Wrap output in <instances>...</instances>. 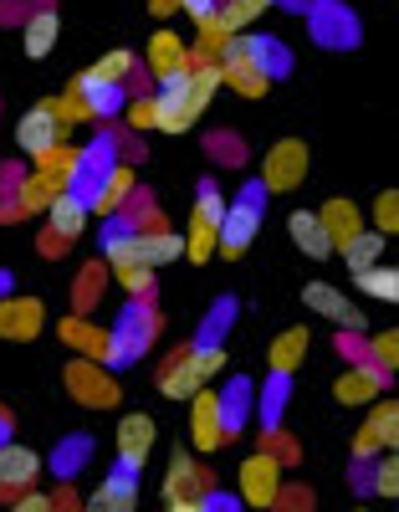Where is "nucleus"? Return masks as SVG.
<instances>
[{
	"label": "nucleus",
	"instance_id": "nucleus-1",
	"mask_svg": "<svg viewBox=\"0 0 399 512\" xmlns=\"http://www.w3.org/2000/svg\"><path fill=\"white\" fill-rule=\"evenodd\" d=\"M215 93H220L215 62H195L185 72L164 77L154 88V128H159V134H190V128L205 118Z\"/></svg>",
	"mask_w": 399,
	"mask_h": 512
},
{
	"label": "nucleus",
	"instance_id": "nucleus-2",
	"mask_svg": "<svg viewBox=\"0 0 399 512\" xmlns=\"http://www.w3.org/2000/svg\"><path fill=\"white\" fill-rule=\"evenodd\" d=\"M164 507L169 512H215V507H236V497H220L215 477L205 472V461L195 451H174L164 466Z\"/></svg>",
	"mask_w": 399,
	"mask_h": 512
},
{
	"label": "nucleus",
	"instance_id": "nucleus-3",
	"mask_svg": "<svg viewBox=\"0 0 399 512\" xmlns=\"http://www.w3.org/2000/svg\"><path fill=\"white\" fill-rule=\"evenodd\" d=\"M266 221V190L261 185H246L236 200H226V210H220V231H215V256L220 262H241L246 246L256 241Z\"/></svg>",
	"mask_w": 399,
	"mask_h": 512
},
{
	"label": "nucleus",
	"instance_id": "nucleus-4",
	"mask_svg": "<svg viewBox=\"0 0 399 512\" xmlns=\"http://www.w3.org/2000/svg\"><path fill=\"white\" fill-rule=\"evenodd\" d=\"M62 384H67V395H72L77 405H87V410H118V405H123L118 374H113L108 364H98V359L72 354V359L62 364Z\"/></svg>",
	"mask_w": 399,
	"mask_h": 512
},
{
	"label": "nucleus",
	"instance_id": "nucleus-5",
	"mask_svg": "<svg viewBox=\"0 0 399 512\" xmlns=\"http://www.w3.org/2000/svg\"><path fill=\"white\" fill-rule=\"evenodd\" d=\"M220 210H226V195H220L215 180L195 185V205H190V226H185V256L195 267L215 262V231H220Z\"/></svg>",
	"mask_w": 399,
	"mask_h": 512
},
{
	"label": "nucleus",
	"instance_id": "nucleus-6",
	"mask_svg": "<svg viewBox=\"0 0 399 512\" xmlns=\"http://www.w3.org/2000/svg\"><path fill=\"white\" fill-rule=\"evenodd\" d=\"M77 190H82L87 210H93L98 221H113V216H123V210H128L133 190H139V175H133V164H128V159H113V164L103 169V175L82 180Z\"/></svg>",
	"mask_w": 399,
	"mask_h": 512
},
{
	"label": "nucleus",
	"instance_id": "nucleus-7",
	"mask_svg": "<svg viewBox=\"0 0 399 512\" xmlns=\"http://www.w3.org/2000/svg\"><path fill=\"white\" fill-rule=\"evenodd\" d=\"M307 169H313V154H307L302 139H277L272 149L261 154V190L266 195H292L302 180H307Z\"/></svg>",
	"mask_w": 399,
	"mask_h": 512
},
{
	"label": "nucleus",
	"instance_id": "nucleus-8",
	"mask_svg": "<svg viewBox=\"0 0 399 512\" xmlns=\"http://www.w3.org/2000/svg\"><path fill=\"white\" fill-rule=\"evenodd\" d=\"M67 134H72V123L57 113V103H52V98L31 103V108L16 118V149H21L26 159L47 154L52 144H67Z\"/></svg>",
	"mask_w": 399,
	"mask_h": 512
},
{
	"label": "nucleus",
	"instance_id": "nucleus-9",
	"mask_svg": "<svg viewBox=\"0 0 399 512\" xmlns=\"http://www.w3.org/2000/svg\"><path fill=\"white\" fill-rule=\"evenodd\" d=\"M282 472L287 466L272 456V451H251V456H241V466H236V502H246V507H272L277 502V492H282Z\"/></svg>",
	"mask_w": 399,
	"mask_h": 512
},
{
	"label": "nucleus",
	"instance_id": "nucleus-10",
	"mask_svg": "<svg viewBox=\"0 0 399 512\" xmlns=\"http://www.w3.org/2000/svg\"><path fill=\"white\" fill-rule=\"evenodd\" d=\"M302 308L328 318L343 333H369V318L359 313V303H353L343 287H333V282H302Z\"/></svg>",
	"mask_w": 399,
	"mask_h": 512
},
{
	"label": "nucleus",
	"instance_id": "nucleus-11",
	"mask_svg": "<svg viewBox=\"0 0 399 512\" xmlns=\"http://www.w3.org/2000/svg\"><path fill=\"white\" fill-rule=\"evenodd\" d=\"M185 405H190V451L195 456H220V446H231L226 420H220V395L210 390V384H200Z\"/></svg>",
	"mask_w": 399,
	"mask_h": 512
},
{
	"label": "nucleus",
	"instance_id": "nucleus-12",
	"mask_svg": "<svg viewBox=\"0 0 399 512\" xmlns=\"http://www.w3.org/2000/svg\"><path fill=\"white\" fill-rule=\"evenodd\" d=\"M369 420L359 425V436H353V461H374L379 451H399V405L394 400H369L364 405Z\"/></svg>",
	"mask_w": 399,
	"mask_h": 512
},
{
	"label": "nucleus",
	"instance_id": "nucleus-13",
	"mask_svg": "<svg viewBox=\"0 0 399 512\" xmlns=\"http://www.w3.org/2000/svg\"><path fill=\"white\" fill-rule=\"evenodd\" d=\"M57 333H62V344H67L72 354H82V359H98V364L118 369L113 328H103L93 313H72V318H62V323H57Z\"/></svg>",
	"mask_w": 399,
	"mask_h": 512
},
{
	"label": "nucleus",
	"instance_id": "nucleus-14",
	"mask_svg": "<svg viewBox=\"0 0 399 512\" xmlns=\"http://www.w3.org/2000/svg\"><path fill=\"white\" fill-rule=\"evenodd\" d=\"M154 338H159V313H154V303H128V308H123V318L113 323L118 369H123L128 359L149 354V349H154Z\"/></svg>",
	"mask_w": 399,
	"mask_h": 512
},
{
	"label": "nucleus",
	"instance_id": "nucleus-15",
	"mask_svg": "<svg viewBox=\"0 0 399 512\" xmlns=\"http://www.w3.org/2000/svg\"><path fill=\"white\" fill-rule=\"evenodd\" d=\"M154 441H159L154 415L128 410V415L118 420V436H113V446H118V461H113V466H123V472H144L149 456H154Z\"/></svg>",
	"mask_w": 399,
	"mask_h": 512
},
{
	"label": "nucleus",
	"instance_id": "nucleus-16",
	"mask_svg": "<svg viewBox=\"0 0 399 512\" xmlns=\"http://www.w3.org/2000/svg\"><path fill=\"white\" fill-rule=\"evenodd\" d=\"M220 62H246V67H261L266 77H282L287 72V52L277 36H261V31H236L226 47H220Z\"/></svg>",
	"mask_w": 399,
	"mask_h": 512
},
{
	"label": "nucleus",
	"instance_id": "nucleus-17",
	"mask_svg": "<svg viewBox=\"0 0 399 512\" xmlns=\"http://www.w3.org/2000/svg\"><path fill=\"white\" fill-rule=\"evenodd\" d=\"M389 369H379V364H369V359H353L338 379H333V400L343 405V410H364L369 400H379L384 390H389Z\"/></svg>",
	"mask_w": 399,
	"mask_h": 512
},
{
	"label": "nucleus",
	"instance_id": "nucleus-18",
	"mask_svg": "<svg viewBox=\"0 0 399 512\" xmlns=\"http://www.w3.org/2000/svg\"><path fill=\"white\" fill-rule=\"evenodd\" d=\"M47 328V303L41 297H26V292H6L0 297V338L6 344H31Z\"/></svg>",
	"mask_w": 399,
	"mask_h": 512
},
{
	"label": "nucleus",
	"instance_id": "nucleus-19",
	"mask_svg": "<svg viewBox=\"0 0 399 512\" xmlns=\"http://www.w3.org/2000/svg\"><path fill=\"white\" fill-rule=\"evenodd\" d=\"M52 200H57V185L47 175H36V169H26V175L16 180V190H11V200L0 205V221L16 226V221H31V216H47Z\"/></svg>",
	"mask_w": 399,
	"mask_h": 512
},
{
	"label": "nucleus",
	"instance_id": "nucleus-20",
	"mask_svg": "<svg viewBox=\"0 0 399 512\" xmlns=\"http://www.w3.org/2000/svg\"><path fill=\"white\" fill-rule=\"evenodd\" d=\"M128 246H133V256H139L144 267H154V272L185 256V236L169 231L164 221H159V226H128Z\"/></svg>",
	"mask_w": 399,
	"mask_h": 512
},
{
	"label": "nucleus",
	"instance_id": "nucleus-21",
	"mask_svg": "<svg viewBox=\"0 0 399 512\" xmlns=\"http://www.w3.org/2000/svg\"><path fill=\"white\" fill-rule=\"evenodd\" d=\"M185 67H195V57H190V41H185L180 31L159 26V31L149 36V52H144V72H149L154 82H164V77L185 72Z\"/></svg>",
	"mask_w": 399,
	"mask_h": 512
},
{
	"label": "nucleus",
	"instance_id": "nucleus-22",
	"mask_svg": "<svg viewBox=\"0 0 399 512\" xmlns=\"http://www.w3.org/2000/svg\"><path fill=\"white\" fill-rule=\"evenodd\" d=\"M36 477H41V456L11 436L0 441V502H11L21 487H36Z\"/></svg>",
	"mask_w": 399,
	"mask_h": 512
},
{
	"label": "nucleus",
	"instance_id": "nucleus-23",
	"mask_svg": "<svg viewBox=\"0 0 399 512\" xmlns=\"http://www.w3.org/2000/svg\"><path fill=\"white\" fill-rule=\"evenodd\" d=\"M200 369H195V349L190 344H180L174 354H164V364H159V395L164 400H190L195 390H200Z\"/></svg>",
	"mask_w": 399,
	"mask_h": 512
},
{
	"label": "nucleus",
	"instance_id": "nucleus-24",
	"mask_svg": "<svg viewBox=\"0 0 399 512\" xmlns=\"http://www.w3.org/2000/svg\"><path fill=\"white\" fill-rule=\"evenodd\" d=\"M67 88L87 103V108H93V118L103 123V118H113V113H123V103H128V93L118 88V82H108V77H98L93 67H87V72H77L72 82H67Z\"/></svg>",
	"mask_w": 399,
	"mask_h": 512
},
{
	"label": "nucleus",
	"instance_id": "nucleus-25",
	"mask_svg": "<svg viewBox=\"0 0 399 512\" xmlns=\"http://www.w3.org/2000/svg\"><path fill=\"white\" fill-rule=\"evenodd\" d=\"M87 507H93V512H133V507H139V472L113 466V472L87 492Z\"/></svg>",
	"mask_w": 399,
	"mask_h": 512
},
{
	"label": "nucleus",
	"instance_id": "nucleus-26",
	"mask_svg": "<svg viewBox=\"0 0 399 512\" xmlns=\"http://www.w3.org/2000/svg\"><path fill=\"white\" fill-rule=\"evenodd\" d=\"M36 175H47L57 190H77L82 185V175H87V159H82V149L77 144H52L47 154H36Z\"/></svg>",
	"mask_w": 399,
	"mask_h": 512
},
{
	"label": "nucleus",
	"instance_id": "nucleus-27",
	"mask_svg": "<svg viewBox=\"0 0 399 512\" xmlns=\"http://www.w3.org/2000/svg\"><path fill=\"white\" fill-rule=\"evenodd\" d=\"M307 349H313V333L307 328H282L272 344H266V369H272V379H292L302 369Z\"/></svg>",
	"mask_w": 399,
	"mask_h": 512
},
{
	"label": "nucleus",
	"instance_id": "nucleus-28",
	"mask_svg": "<svg viewBox=\"0 0 399 512\" xmlns=\"http://www.w3.org/2000/svg\"><path fill=\"white\" fill-rule=\"evenodd\" d=\"M87 221H93V210H87L82 190H57V200L47 205V226L62 241H82L87 236Z\"/></svg>",
	"mask_w": 399,
	"mask_h": 512
},
{
	"label": "nucleus",
	"instance_id": "nucleus-29",
	"mask_svg": "<svg viewBox=\"0 0 399 512\" xmlns=\"http://www.w3.org/2000/svg\"><path fill=\"white\" fill-rule=\"evenodd\" d=\"M287 236H292V246L307 256V262H328L333 256V241H328V231H323V221H318V210H292L287 216Z\"/></svg>",
	"mask_w": 399,
	"mask_h": 512
},
{
	"label": "nucleus",
	"instance_id": "nucleus-30",
	"mask_svg": "<svg viewBox=\"0 0 399 512\" xmlns=\"http://www.w3.org/2000/svg\"><path fill=\"white\" fill-rule=\"evenodd\" d=\"M57 36H62V16H57V6H36V11L26 16V26H21V47H26L31 62H41V57H52V52H57Z\"/></svg>",
	"mask_w": 399,
	"mask_h": 512
},
{
	"label": "nucleus",
	"instance_id": "nucleus-31",
	"mask_svg": "<svg viewBox=\"0 0 399 512\" xmlns=\"http://www.w3.org/2000/svg\"><path fill=\"white\" fill-rule=\"evenodd\" d=\"M318 221H323V231H328V241H333V251H338L343 241H353V236L364 231V210L338 195V200H328V205L318 210Z\"/></svg>",
	"mask_w": 399,
	"mask_h": 512
},
{
	"label": "nucleus",
	"instance_id": "nucleus-32",
	"mask_svg": "<svg viewBox=\"0 0 399 512\" xmlns=\"http://www.w3.org/2000/svg\"><path fill=\"white\" fill-rule=\"evenodd\" d=\"M307 16H313L318 36L328 41V47H353L359 41V21H353L343 6H307Z\"/></svg>",
	"mask_w": 399,
	"mask_h": 512
},
{
	"label": "nucleus",
	"instance_id": "nucleus-33",
	"mask_svg": "<svg viewBox=\"0 0 399 512\" xmlns=\"http://www.w3.org/2000/svg\"><path fill=\"white\" fill-rule=\"evenodd\" d=\"M220 72V88H231L236 98H266L272 93V77H266L261 67H246V62H215Z\"/></svg>",
	"mask_w": 399,
	"mask_h": 512
},
{
	"label": "nucleus",
	"instance_id": "nucleus-34",
	"mask_svg": "<svg viewBox=\"0 0 399 512\" xmlns=\"http://www.w3.org/2000/svg\"><path fill=\"white\" fill-rule=\"evenodd\" d=\"M359 482H364V492H374V497H399V456L394 451H379L374 461H364L359 466Z\"/></svg>",
	"mask_w": 399,
	"mask_h": 512
},
{
	"label": "nucleus",
	"instance_id": "nucleus-35",
	"mask_svg": "<svg viewBox=\"0 0 399 512\" xmlns=\"http://www.w3.org/2000/svg\"><path fill=\"white\" fill-rule=\"evenodd\" d=\"M108 262H87L82 272H77V282H72V313H93L98 308V297L108 292Z\"/></svg>",
	"mask_w": 399,
	"mask_h": 512
},
{
	"label": "nucleus",
	"instance_id": "nucleus-36",
	"mask_svg": "<svg viewBox=\"0 0 399 512\" xmlns=\"http://www.w3.org/2000/svg\"><path fill=\"white\" fill-rule=\"evenodd\" d=\"M353 287H359L364 297H379V303H399V267L374 262L364 272H353Z\"/></svg>",
	"mask_w": 399,
	"mask_h": 512
},
{
	"label": "nucleus",
	"instance_id": "nucleus-37",
	"mask_svg": "<svg viewBox=\"0 0 399 512\" xmlns=\"http://www.w3.org/2000/svg\"><path fill=\"white\" fill-rule=\"evenodd\" d=\"M338 251H343V267H348V277H353V272H364V267L384 262V236L364 226L359 236H353V241H343Z\"/></svg>",
	"mask_w": 399,
	"mask_h": 512
},
{
	"label": "nucleus",
	"instance_id": "nucleus-38",
	"mask_svg": "<svg viewBox=\"0 0 399 512\" xmlns=\"http://www.w3.org/2000/svg\"><path fill=\"white\" fill-rule=\"evenodd\" d=\"M215 395H220V420H226V441H236L241 425H246V395H251V390L236 379L231 390H215Z\"/></svg>",
	"mask_w": 399,
	"mask_h": 512
},
{
	"label": "nucleus",
	"instance_id": "nucleus-39",
	"mask_svg": "<svg viewBox=\"0 0 399 512\" xmlns=\"http://www.w3.org/2000/svg\"><path fill=\"white\" fill-rule=\"evenodd\" d=\"M369 231H379L384 241L399 231V190H379L374 195V205H369V221H364Z\"/></svg>",
	"mask_w": 399,
	"mask_h": 512
},
{
	"label": "nucleus",
	"instance_id": "nucleus-40",
	"mask_svg": "<svg viewBox=\"0 0 399 512\" xmlns=\"http://www.w3.org/2000/svg\"><path fill=\"white\" fill-rule=\"evenodd\" d=\"M364 359L394 374V364H399V333H394V328H384V333L369 328V333H364Z\"/></svg>",
	"mask_w": 399,
	"mask_h": 512
},
{
	"label": "nucleus",
	"instance_id": "nucleus-41",
	"mask_svg": "<svg viewBox=\"0 0 399 512\" xmlns=\"http://www.w3.org/2000/svg\"><path fill=\"white\" fill-rule=\"evenodd\" d=\"M195 369H200V379L210 384V379H220V369H226V344L220 338H195Z\"/></svg>",
	"mask_w": 399,
	"mask_h": 512
},
{
	"label": "nucleus",
	"instance_id": "nucleus-42",
	"mask_svg": "<svg viewBox=\"0 0 399 512\" xmlns=\"http://www.w3.org/2000/svg\"><path fill=\"white\" fill-rule=\"evenodd\" d=\"M93 72H98V77H108V82H118V88H128V77L139 72V57L118 47V52H103V57L93 62Z\"/></svg>",
	"mask_w": 399,
	"mask_h": 512
},
{
	"label": "nucleus",
	"instance_id": "nucleus-43",
	"mask_svg": "<svg viewBox=\"0 0 399 512\" xmlns=\"http://www.w3.org/2000/svg\"><path fill=\"white\" fill-rule=\"evenodd\" d=\"M123 123L133 128V134H154V88L149 93H133L123 103Z\"/></svg>",
	"mask_w": 399,
	"mask_h": 512
},
{
	"label": "nucleus",
	"instance_id": "nucleus-44",
	"mask_svg": "<svg viewBox=\"0 0 399 512\" xmlns=\"http://www.w3.org/2000/svg\"><path fill=\"white\" fill-rule=\"evenodd\" d=\"M261 451H272V456H277L282 466H297V461H302L297 441H292V436H282L277 425H266V436H261Z\"/></svg>",
	"mask_w": 399,
	"mask_h": 512
},
{
	"label": "nucleus",
	"instance_id": "nucleus-45",
	"mask_svg": "<svg viewBox=\"0 0 399 512\" xmlns=\"http://www.w3.org/2000/svg\"><path fill=\"white\" fill-rule=\"evenodd\" d=\"M52 103H57V113H62V118H67L72 128H77V123H98V118H93V108H87V103H82V98H77L72 88H62V93H57Z\"/></svg>",
	"mask_w": 399,
	"mask_h": 512
},
{
	"label": "nucleus",
	"instance_id": "nucleus-46",
	"mask_svg": "<svg viewBox=\"0 0 399 512\" xmlns=\"http://www.w3.org/2000/svg\"><path fill=\"white\" fill-rule=\"evenodd\" d=\"M11 502H16V512H52V507H57L52 492H31V487H21Z\"/></svg>",
	"mask_w": 399,
	"mask_h": 512
},
{
	"label": "nucleus",
	"instance_id": "nucleus-47",
	"mask_svg": "<svg viewBox=\"0 0 399 512\" xmlns=\"http://www.w3.org/2000/svg\"><path fill=\"white\" fill-rule=\"evenodd\" d=\"M231 318H236V303H215V308H210V318H205V328H200V338H220Z\"/></svg>",
	"mask_w": 399,
	"mask_h": 512
},
{
	"label": "nucleus",
	"instance_id": "nucleus-48",
	"mask_svg": "<svg viewBox=\"0 0 399 512\" xmlns=\"http://www.w3.org/2000/svg\"><path fill=\"white\" fill-rule=\"evenodd\" d=\"M36 251H41V256H47V262H62V256L72 251V241H62V236H57V231L47 226V231H41V236H36Z\"/></svg>",
	"mask_w": 399,
	"mask_h": 512
},
{
	"label": "nucleus",
	"instance_id": "nucleus-49",
	"mask_svg": "<svg viewBox=\"0 0 399 512\" xmlns=\"http://www.w3.org/2000/svg\"><path fill=\"white\" fill-rule=\"evenodd\" d=\"M272 507H313V492H307V487H282Z\"/></svg>",
	"mask_w": 399,
	"mask_h": 512
},
{
	"label": "nucleus",
	"instance_id": "nucleus-50",
	"mask_svg": "<svg viewBox=\"0 0 399 512\" xmlns=\"http://www.w3.org/2000/svg\"><path fill=\"white\" fill-rule=\"evenodd\" d=\"M215 6H220V0H180V11H185L190 21H205V16H215Z\"/></svg>",
	"mask_w": 399,
	"mask_h": 512
},
{
	"label": "nucleus",
	"instance_id": "nucleus-51",
	"mask_svg": "<svg viewBox=\"0 0 399 512\" xmlns=\"http://www.w3.org/2000/svg\"><path fill=\"white\" fill-rule=\"evenodd\" d=\"M149 11H154L159 21H169V16H180V0H149Z\"/></svg>",
	"mask_w": 399,
	"mask_h": 512
},
{
	"label": "nucleus",
	"instance_id": "nucleus-52",
	"mask_svg": "<svg viewBox=\"0 0 399 512\" xmlns=\"http://www.w3.org/2000/svg\"><path fill=\"white\" fill-rule=\"evenodd\" d=\"M277 6H287V11H307L313 0H277Z\"/></svg>",
	"mask_w": 399,
	"mask_h": 512
},
{
	"label": "nucleus",
	"instance_id": "nucleus-53",
	"mask_svg": "<svg viewBox=\"0 0 399 512\" xmlns=\"http://www.w3.org/2000/svg\"><path fill=\"white\" fill-rule=\"evenodd\" d=\"M0 441H6V415H0Z\"/></svg>",
	"mask_w": 399,
	"mask_h": 512
}]
</instances>
